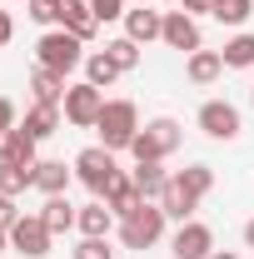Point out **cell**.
Listing matches in <instances>:
<instances>
[{
    "label": "cell",
    "instance_id": "cell-1",
    "mask_svg": "<svg viewBox=\"0 0 254 259\" xmlns=\"http://www.w3.org/2000/svg\"><path fill=\"white\" fill-rule=\"evenodd\" d=\"M180 120H170V115H159V120H150V125H140V135L130 140V155L145 164V160H164V155H175L180 150Z\"/></svg>",
    "mask_w": 254,
    "mask_h": 259
},
{
    "label": "cell",
    "instance_id": "cell-2",
    "mask_svg": "<svg viewBox=\"0 0 254 259\" xmlns=\"http://www.w3.org/2000/svg\"><path fill=\"white\" fill-rule=\"evenodd\" d=\"M95 130H100V145L105 150H130V140L140 135V110L130 100H105Z\"/></svg>",
    "mask_w": 254,
    "mask_h": 259
},
{
    "label": "cell",
    "instance_id": "cell-3",
    "mask_svg": "<svg viewBox=\"0 0 254 259\" xmlns=\"http://www.w3.org/2000/svg\"><path fill=\"white\" fill-rule=\"evenodd\" d=\"M35 55H40L45 70L70 75L75 65H85V40H80V35H70V30H45L40 40H35Z\"/></svg>",
    "mask_w": 254,
    "mask_h": 259
},
{
    "label": "cell",
    "instance_id": "cell-4",
    "mask_svg": "<svg viewBox=\"0 0 254 259\" xmlns=\"http://www.w3.org/2000/svg\"><path fill=\"white\" fill-rule=\"evenodd\" d=\"M159 234H164V209L155 199H145L130 220H120V244L125 249H150V244H159Z\"/></svg>",
    "mask_w": 254,
    "mask_h": 259
},
{
    "label": "cell",
    "instance_id": "cell-5",
    "mask_svg": "<svg viewBox=\"0 0 254 259\" xmlns=\"http://www.w3.org/2000/svg\"><path fill=\"white\" fill-rule=\"evenodd\" d=\"M75 175H80V185L90 194H105V185L120 175V164H115V150H105V145H90V150H80L75 155Z\"/></svg>",
    "mask_w": 254,
    "mask_h": 259
},
{
    "label": "cell",
    "instance_id": "cell-6",
    "mask_svg": "<svg viewBox=\"0 0 254 259\" xmlns=\"http://www.w3.org/2000/svg\"><path fill=\"white\" fill-rule=\"evenodd\" d=\"M100 110H105V90L100 85H70L65 90V120L70 125H80V130H95L100 125Z\"/></svg>",
    "mask_w": 254,
    "mask_h": 259
},
{
    "label": "cell",
    "instance_id": "cell-7",
    "mask_svg": "<svg viewBox=\"0 0 254 259\" xmlns=\"http://www.w3.org/2000/svg\"><path fill=\"white\" fill-rule=\"evenodd\" d=\"M50 239H55V234H50V225H45L40 214H20V220L10 225V244L25 259H45L50 254Z\"/></svg>",
    "mask_w": 254,
    "mask_h": 259
},
{
    "label": "cell",
    "instance_id": "cell-8",
    "mask_svg": "<svg viewBox=\"0 0 254 259\" xmlns=\"http://www.w3.org/2000/svg\"><path fill=\"white\" fill-rule=\"evenodd\" d=\"M199 130L209 140H239V110L229 100H204L199 105Z\"/></svg>",
    "mask_w": 254,
    "mask_h": 259
},
{
    "label": "cell",
    "instance_id": "cell-9",
    "mask_svg": "<svg viewBox=\"0 0 254 259\" xmlns=\"http://www.w3.org/2000/svg\"><path fill=\"white\" fill-rule=\"evenodd\" d=\"M170 254H175V259H209V254H215V234H209V225L185 220L180 234H175V244H170Z\"/></svg>",
    "mask_w": 254,
    "mask_h": 259
},
{
    "label": "cell",
    "instance_id": "cell-10",
    "mask_svg": "<svg viewBox=\"0 0 254 259\" xmlns=\"http://www.w3.org/2000/svg\"><path fill=\"white\" fill-rule=\"evenodd\" d=\"M170 50H185V55H194V50H204V40H199V25H194V15H185V10H170L164 15V35H159Z\"/></svg>",
    "mask_w": 254,
    "mask_h": 259
},
{
    "label": "cell",
    "instance_id": "cell-11",
    "mask_svg": "<svg viewBox=\"0 0 254 259\" xmlns=\"http://www.w3.org/2000/svg\"><path fill=\"white\" fill-rule=\"evenodd\" d=\"M100 199H105V204H110V209H115L120 220H130V214H135V209L145 204V194L135 190V175H115V180L105 185V194H100Z\"/></svg>",
    "mask_w": 254,
    "mask_h": 259
},
{
    "label": "cell",
    "instance_id": "cell-12",
    "mask_svg": "<svg viewBox=\"0 0 254 259\" xmlns=\"http://www.w3.org/2000/svg\"><path fill=\"white\" fill-rule=\"evenodd\" d=\"M55 20H60V30L80 35V40H90L95 35V10H90V0H60V10H55Z\"/></svg>",
    "mask_w": 254,
    "mask_h": 259
},
{
    "label": "cell",
    "instance_id": "cell-13",
    "mask_svg": "<svg viewBox=\"0 0 254 259\" xmlns=\"http://www.w3.org/2000/svg\"><path fill=\"white\" fill-rule=\"evenodd\" d=\"M125 35L135 40V45H150V40H159V35H164V15H159V10H150V5L125 10Z\"/></svg>",
    "mask_w": 254,
    "mask_h": 259
},
{
    "label": "cell",
    "instance_id": "cell-14",
    "mask_svg": "<svg viewBox=\"0 0 254 259\" xmlns=\"http://www.w3.org/2000/svg\"><path fill=\"white\" fill-rule=\"evenodd\" d=\"M155 204L164 209V220H180V225H185V220H190L194 209H199V199H194V194L185 190V185H180L175 175H170V185H164V194H159Z\"/></svg>",
    "mask_w": 254,
    "mask_h": 259
},
{
    "label": "cell",
    "instance_id": "cell-15",
    "mask_svg": "<svg viewBox=\"0 0 254 259\" xmlns=\"http://www.w3.org/2000/svg\"><path fill=\"white\" fill-rule=\"evenodd\" d=\"M110 225H115V209H110L105 199H95V204H85V209L75 214V229H80L85 239H105V234H110Z\"/></svg>",
    "mask_w": 254,
    "mask_h": 259
},
{
    "label": "cell",
    "instance_id": "cell-16",
    "mask_svg": "<svg viewBox=\"0 0 254 259\" xmlns=\"http://www.w3.org/2000/svg\"><path fill=\"white\" fill-rule=\"evenodd\" d=\"M0 160H5V164H35V140L20 125L5 130V135H0Z\"/></svg>",
    "mask_w": 254,
    "mask_h": 259
},
{
    "label": "cell",
    "instance_id": "cell-17",
    "mask_svg": "<svg viewBox=\"0 0 254 259\" xmlns=\"http://www.w3.org/2000/svg\"><path fill=\"white\" fill-rule=\"evenodd\" d=\"M25 135H30L35 145H40V140H50V135H55V130H60V105H40V100H35V110L30 115H25Z\"/></svg>",
    "mask_w": 254,
    "mask_h": 259
},
{
    "label": "cell",
    "instance_id": "cell-18",
    "mask_svg": "<svg viewBox=\"0 0 254 259\" xmlns=\"http://www.w3.org/2000/svg\"><path fill=\"white\" fill-rule=\"evenodd\" d=\"M75 204L65 199V194H45V209H40V220L50 225V234H65V229H75Z\"/></svg>",
    "mask_w": 254,
    "mask_h": 259
},
{
    "label": "cell",
    "instance_id": "cell-19",
    "mask_svg": "<svg viewBox=\"0 0 254 259\" xmlns=\"http://www.w3.org/2000/svg\"><path fill=\"white\" fill-rule=\"evenodd\" d=\"M30 90H35L40 105H60V100H65V75L45 70V65H35V70H30Z\"/></svg>",
    "mask_w": 254,
    "mask_h": 259
},
{
    "label": "cell",
    "instance_id": "cell-20",
    "mask_svg": "<svg viewBox=\"0 0 254 259\" xmlns=\"http://www.w3.org/2000/svg\"><path fill=\"white\" fill-rule=\"evenodd\" d=\"M220 70H224V55H220V50H194L190 65H185V75H190L194 85H209V80H220Z\"/></svg>",
    "mask_w": 254,
    "mask_h": 259
},
{
    "label": "cell",
    "instance_id": "cell-21",
    "mask_svg": "<svg viewBox=\"0 0 254 259\" xmlns=\"http://www.w3.org/2000/svg\"><path fill=\"white\" fill-rule=\"evenodd\" d=\"M35 164H40V160H35ZM35 164H5V160H0V194H10V199L25 194L35 185Z\"/></svg>",
    "mask_w": 254,
    "mask_h": 259
},
{
    "label": "cell",
    "instance_id": "cell-22",
    "mask_svg": "<svg viewBox=\"0 0 254 259\" xmlns=\"http://www.w3.org/2000/svg\"><path fill=\"white\" fill-rule=\"evenodd\" d=\"M65 185H70V169H65V160H40V164H35V190H45V194H65Z\"/></svg>",
    "mask_w": 254,
    "mask_h": 259
},
{
    "label": "cell",
    "instance_id": "cell-23",
    "mask_svg": "<svg viewBox=\"0 0 254 259\" xmlns=\"http://www.w3.org/2000/svg\"><path fill=\"white\" fill-rule=\"evenodd\" d=\"M164 185H170V175L159 169V160H145L140 169H135V190L145 194V199H159V194H164Z\"/></svg>",
    "mask_w": 254,
    "mask_h": 259
},
{
    "label": "cell",
    "instance_id": "cell-24",
    "mask_svg": "<svg viewBox=\"0 0 254 259\" xmlns=\"http://www.w3.org/2000/svg\"><path fill=\"white\" fill-rule=\"evenodd\" d=\"M254 10V0H209V15L220 20V25H244Z\"/></svg>",
    "mask_w": 254,
    "mask_h": 259
},
{
    "label": "cell",
    "instance_id": "cell-25",
    "mask_svg": "<svg viewBox=\"0 0 254 259\" xmlns=\"http://www.w3.org/2000/svg\"><path fill=\"white\" fill-rule=\"evenodd\" d=\"M175 180H180V185H185L194 199H204V194L215 190V169H209V164H190V169H180Z\"/></svg>",
    "mask_w": 254,
    "mask_h": 259
},
{
    "label": "cell",
    "instance_id": "cell-26",
    "mask_svg": "<svg viewBox=\"0 0 254 259\" xmlns=\"http://www.w3.org/2000/svg\"><path fill=\"white\" fill-rule=\"evenodd\" d=\"M115 75H120V65L110 60L105 50H95V55H85V80H90V85H100V90H105V85H110Z\"/></svg>",
    "mask_w": 254,
    "mask_h": 259
},
{
    "label": "cell",
    "instance_id": "cell-27",
    "mask_svg": "<svg viewBox=\"0 0 254 259\" xmlns=\"http://www.w3.org/2000/svg\"><path fill=\"white\" fill-rule=\"evenodd\" d=\"M220 55H224V65H229V70H249V65H254V35H234Z\"/></svg>",
    "mask_w": 254,
    "mask_h": 259
},
{
    "label": "cell",
    "instance_id": "cell-28",
    "mask_svg": "<svg viewBox=\"0 0 254 259\" xmlns=\"http://www.w3.org/2000/svg\"><path fill=\"white\" fill-rule=\"evenodd\" d=\"M105 55L120 65V75H125V70H135V65H140V45H135L130 35H120V40H110V45H105Z\"/></svg>",
    "mask_w": 254,
    "mask_h": 259
},
{
    "label": "cell",
    "instance_id": "cell-29",
    "mask_svg": "<svg viewBox=\"0 0 254 259\" xmlns=\"http://www.w3.org/2000/svg\"><path fill=\"white\" fill-rule=\"evenodd\" d=\"M75 259H115V249H110L105 239H80V244H75Z\"/></svg>",
    "mask_w": 254,
    "mask_h": 259
},
{
    "label": "cell",
    "instance_id": "cell-30",
    "mask_svg": "<svg viewBox=\"0 0 254 259\" xmlns=\"http://www.w3.org/2000/svg\"><path fill=\"white\" fill-rule=\"evenodd\" d=\"M90 10H95V20H120L125 15V0H90Z\"/></svg>",
    "mask_w": 254,
    "mask_h": 259
},
{
    "label": "cell",
    "instance_id": "cell-31",
    "mask_svg": "<svg viewBox=\"0 0 254 259\" xmlns=\"http://www.w3.org/2000/svg\"><path fill=\"white\" fill-rule=\"evenodd\" d=\"M55 10H60V0H30V20H40V25H50Z\"/></svg>",
    "mask_w": 254,
    "mask_h": 259
},
{
    "label": "cell",
    "instance_id": "cell-32",
    "mask_svg": "<svg viewBox=\"0 0 254 259\" xmlns=\"http://www.w3.org/2000/svg\"><path fill=\"white\" fill-rule=\"evenodd\" d=\"M15 220H20V209H15V199H10V194H0V229H10Z\"/></svg>",
    "mask_w": 254,
    "mask_h": 259
},
{
    "label": "cell",
    "instance_id": "cell-33",
    "mask_svg": "<svg viewBox=\"0 0 254 259\" xmlns=\"http://www.w3.org/2000/svg\"><path fill=\"white\" fill-rule=\"evenodd\" d=\"M5 130H15V105L0 95V135H5Z\"/></svg>",
    "mask_w": 254,
    "mask_h": 259
},
{
    "label": "cell",
    "instance_id": "cell-34",
    "mask_svg": "<svg viewBox=\"0 0 254 259\" xmlns=\"http://www.w3.org/2000/svg\"><path fill=\"white\" fill-rule=\"evenodd\" d=\"M180 10L185 15H199V10H209V0H180Z\"/></svg>",
    "mask_w": 254,
    "mask_h": 259
},
{
    "label": "cell",
    "instance_id": "cell-35",
    "mask_svg": "<svg viewBox=\"0 0 254 259\" xmlns=\"http://www.w3.org/2000/svg\"><path fill=\"white\" fill-rule=\"evenodd\" d=\"M10 35H15V25H10V15L0 10V45H10Z\"/></svg>",
    "mask_w": 254,
    "mask_h": 259
},
{
    "label": "cell",
    "instance_id": "cell-36",
    "mask_svg": "<svg viewBox=\"0 0 254 259\" xmlns=\"http://www.w3.org/2000/svg\"><path fill=\"white\" fill-rule=\"evenodd\" d=\"M244 244H249V249H254V220H249V225H244Z\"/></svg>",
    "mask_w": 254,
    "mask_h": 259
},
{
    "label": "cell",
    "instance_id": "cell-37",
    "mask_svg": "<svg viewBox=\"0 0 254 259\" xmlns=\"http://www.w3.org/2000/svg\"><path fill=\"white\" fill-rule=\"evenodd\" d=\"M209 259H239V254H224V249H215V254H209Z\"/></svg>",
    "mask_w": 254,
    "mask_h": 259
},
{
    "label": "cell",
    "instance_id": "cell-38",
    "mask_svg": "<svg viewBox=\"0 0 254 259\" xmlns=\"http://www.w3.org/2000/svg\"><path fill=\"white\" fill-rule=\"evenodd\" d=\"M5 244H10V229H0V249H5Z\"/></svg>",
    "mask_w": 254,
    "mask_h": 259
},
{
    "label": "cell",
    "instance_id": "cell-39",
    "mask_svg": "<svg viewBox=\"0 0 254 259\" xmlns=\"http://www.w3.org/2000/svg\"><path fill=\"white\" fill-rule=\"evenodd\" d=\"M249 105H254V85H249Z\"/></svg>",
    "mask_w": 254,
    "mask_h": 259
},
{
    "label": "cell",
    "instance_id": "cell-40",
    "mask_svg": "<svg viewBox=\"0 0 254 259\" xmlns=\"http://www.w3.org/2000/svg\"><path fill=\"white\" fill-rule=\"evenodd\" d=\"M140 5H150V0H140Z\"/></svg>",
    "mask_w": 254,
    "mask_h": 259
}]
</instances>
